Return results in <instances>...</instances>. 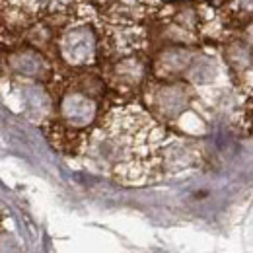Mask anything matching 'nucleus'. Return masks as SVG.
Listing matches in <instances>:
<instances>
[{"label":"nucleus","mask_w":253,"mask_h":253,"mask_svg":"<svg viewBox=\"0 0 253 253\" xmlns=\"http://www.w3.org/2000/svg\"><path fill=\"white\" fill-rule=\"evenodd\" d=\"M95 33L92 26H74L68 28L59 39V53L63 57L64 63L72 66H84L90 64L95 59Z\"/></svg>","instance_id":"1"},{"label":"nucleus","mask_w":253,"mask_h":253,"mask_svg":"<svg viewBox=\"0 0 253 253\" xmlns=\"http://www.w3.org/2000/svg\"><path fill=\"white\" fill-rule=\"evenodd\" d=\"M97 103L92 95L82 90H70L66 92L61 101V117L72 128H84L95 119Z\"/></svg>","instance_id":"2"},{"label":"nucleus","mask_w":253,"mask_h":253,"mask_svg":"<svg viewBox=\"0 0 253 253\" xmlns=\"http://www.w3.org/2000/svg\"><path fill=\"white\" fill-rule=\"evenodd\" d=\"M189 105V90L183 84H164L154 94V107L166 117H177Z\"/></svg>","instance_id":"3"},{"label":"nucleus","mask_w":253,"mask_h":253,"mask_svg":"<svg viewBox=\"0 0 253 253\" xmlns=\"http://www.w3.org/2000/svg\"><path fill=\"white\" fill-rule=\"evenodd\" d=\"M8 63L12 70H16L18 74L30 76V78H43L49 74V64L45 61V57L32 47L18 49L16 53L10 55Z\"/></svg>","instance_id":"4"},{"label":"nucleus","mask_w":253,"mask_h":253,"mask_svg":"<svg viewBox=\"0 0 253 253\" xmlns=\"http://www.w3.org/2000/svg\"><path fill=\"white\" fill-rule=\"evenodd\" d=\"M144 70H146V66L138 57H126V59H121L119 63L115 64L113 76H115V80L119 84L132 86V84H138L142 80Z\"/></svg>","instance_id":"5"},{"label":"nucleus","mask_w":253,"mask_h":253,"mask_svg":"<svg viewBox=\"0 0 253 253\" xmlns=\"http://www.w3.org/2000/svg\"><path fill=\"white\" fill-rule=\"evenodd\" d=\"M160 64L168 70V72H177L185 66L191 64V53L185 47H171L166 49L160 57Z\"/></svg>","instance_id":"6"},{"label":"nucleus","mask_w":253,"mask_h":253,"mask_svg":"<svg viewBox=\"0 0 253 253\" xmlns=\"http://www.w3.org/2000/svg\"><path fill=\"white\" fill-rule=\"evenodd\" d=\"M111 12L121 20H136L142 14L140 0H111Z\"/></svg>","instance_id":"7"}]
</instances>
